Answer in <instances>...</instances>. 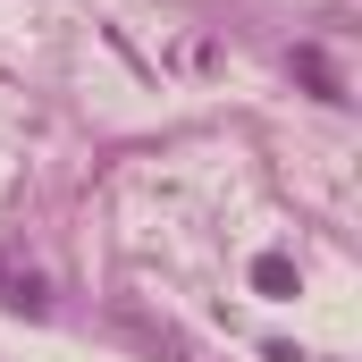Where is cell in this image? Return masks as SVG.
<instances>
[{"label": "cell", "mask_w": 362, "mask_h": 362, "mask_svg": "<svg viewBox=\"0 0 362 362\" xmlns=\"http://www.w3.org/2000/svg\"><path fill=\"white\" fill-rule=\"evenodd\" d=\"M253 286H262V295H295V262H286V253H262V262H253Z\"/></svg>", "instance_id": "1"}]
</instances>
